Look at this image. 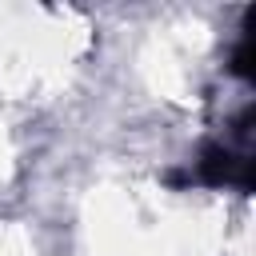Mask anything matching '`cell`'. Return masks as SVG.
<instances>
[{
    "label": "cell",
    "instance_id": "1",
    "mask_svg": "<svg viewBox=\"0 0 256 256\" xmlns=\"http://www.w3.org/2000/svg\"><path fill=\"white\" fill-rule=\"evenodd\" d=\"M196 180L208 184V188H224V184H236L240 192H252L256 184V168L252 160H236L224 144H208L196 160Z\"/></svg>",
    "mask_w": 256,
    "mask_h": 256
}]
</instances>
